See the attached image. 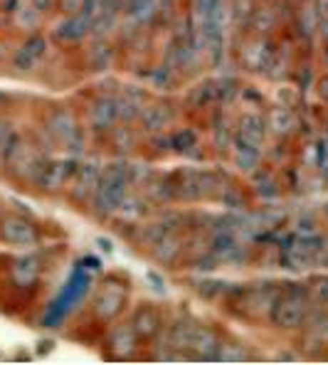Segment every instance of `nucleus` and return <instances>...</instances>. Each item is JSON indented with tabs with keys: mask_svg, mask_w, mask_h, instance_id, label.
Instances as JSON below:
<instances>
[{
	"mask_svg": "<svg viewBox=\"0 0 328 365\" xmlns=\"http://www.w3.org/2000/svg\"><path fill=\"white\" fill-rule=\"evenodd\" d=\"M89 284H91V279L87 277V272H84V267L79 264L77 269L72 272V277H69V282L64 284V289L60 292V297H57V302L52 304V309H50V314H47L45 324L50 326V324H57V321H60V319H64V316H67L69 311L74 309V306H77L79 302H82L84 297H87Z\"/></svg>",
	"mask_w": 328,
	"mask_h": 365,
	"instance_id": "2",
	"label": "nucleus"
},
{
	"mask_svg": "<svg viewBox=\"0 0 328 365\" xmlns=\"http://www.w3.org/2000/svg\"><path fill=\"white\" fill-rule=\"evenodd\" d=\"M123 185H126V180H123L121 168H111L109 173H104V178L96 182V190H94L96 210L99 212L116 210L123 197Z\"/></svg>",
	"mask_w": 328,
	"mask_h": 365,
	"instance_id": "3",
	"label": "nucleus"
},
{
	"mask_svg": "<svg viewBox=\"0 0 328 365\" xmlns=\"http://www.w3.org/2000/svg\"><path fill=\"white\" fill-rule=\"evenodd\" d=\"M193 143H195V133H193V131H188V128H185V131L173 133V138H170V146H173L178 153L188 151V148H190Z\"/></svg>",
	"mask_w": 328,
	"mask_h": 365,
	"instance_id": "15",
	"label": "nucleus"
},
{
	"mask_svg": "<svg viewBox=\"0 0 328 365\" xmlns=\"http://www.w3.org/2000/svg\"><path fill=\"white\" fill-rule=\"evenodd\" d=\"M52 126H55L57 136H62V138H69L74 133V123L67 114H57L55 119H52Z\"/></svg>",
	"mask_w": 328,
	"mask_h": 365,
	"instance_id": "16",
	"label": "nucleus"
},
{
	"mask_svg": "<svg viewBox=\"0 0 328 365\" xmlns=\"http://www.w3.org/2000/svg\"><path fill=\"white\" fill-rule=\"evenodd\" d=\"M306 306H309V292L301 287H292L284 297L274 302L272 321L279 329H299L306 319Z\"/></svg>",
	"mask_w": 328,
	"mask_h": 365,
	"instance_id": "1",
	"label": "nucleus"
},
{
	"mask_svg": "<svg viewBox=\"0 0 328 365\" xmlns=\"http://www.w3.org/2000/svg\"><path fill=\"white\" fill-rule=\"evenodd\" d=\"M82 3H84V0H62V10L67 15H72V13H77V10L82 8Z\"/></svg>",
	"mask_w": 328,
	"mask_h": 365,
	"instance_id": "19",
	"label": "nucleus"
},
{
	"mask_svg": "<svg viewBox=\"0 0 328 365\" xmlns=\"http://www.w3.org/2000/svg\"><path fill=\"white\" fill-rule=\"evenodd\" d=\"M153 10H155V0H128V13L138 20L150 18Z\"/></svg>",
	"mask_w": 328,
	"mask_h": 365,
	"instance_id": "14",
	"label": "nucleus"
},
{
	"mask_svg": "<svg viewBox=\"0 0 328 365\" xmlns=\"http://www.w3.org/2000/svg\"><path fill=\"white\" fill-rule=\"evenodd\" d=\"M160 326V319H158V311L153 309V306L143 304L136 309V314H133V321H131V329L136 331V336H153L155 331H158Z\"/></svg>",
	"mask_w": 328,
	"mask_h": 365,
	"instance_id": "6",
	"label": "nucleus"
},
{
	"mask_svg": "<svg viewBox=\"0 0 328 365\" xmlns=\"http://www.w3.org/2000/svg\"><path fill=\"white\" fill-rule=\"evenodd\" d=\"M0 237L5 240L8 245H32L37 240V232H35V225L25 217H5L0 222Z\"/></svg>",
	"mask_w": 328,
	"mask_h": 365,
	"instance_id": "4",
	"label": "nucleus"
},
{
	"mask_svg": "<svg viewBox=\"0 0 328 365\" xmlns=\"http://www.w3.org/2000/svg\"><path fill=\"white\" fill-rule=\"evenodd\" d=\"M99 245H101V250H104V252H111V245L106 242V240H99Z\"/></svg>",
	"mask_w": 328,
	"mask_h": 365,
	"instance_id": "21",
	"label": "nucleus"
},
{
	"mask_svg": "<svg viewBox=\"0 0 328 365\" xmlns=\"http://www.w3.org/2000/svg\"><path fill=\"white\" fill-rule=\"evenodd\" d=\"M265 141V121L260 116H247L242 119L240 133H237V143H245V146H260Z\"/></svg>",
	"mask_w": 328,
	"mask_h": 365,
	"instance_id": "7",
	"label": "nucleus"
},
{
	"mask_svg": "<svg viewBox=\"0 0 328 365\" xmlns=\"http://www.w3.org/2000/svg\"><path fill=\"white\" fill-rule=\"evenodd\" d=\"M123 304H126V289H119L116 284H106L96 297L94 309L101 319H111L123 309Z\"/></svg>",
	"mask_w": 328,
	"mask_h": 365,
	"instance_id": "5",
	"label": "nucleus"
},
{
	"mask_svg": "<svg viewBox=\"0 0 328 365\" xmlns=\"http://www.w3.org/2000/svg\"><path fill=\"white\" fill-rule=\"evenodd\" d=\"M10 143H13V131H10L5 123H0V163L8 158V151H10Z\"/></svg>",
	"mask_w": 328,
	"mask_h": 365,
	"instance_id": "18",
	"label": "nucleus"
},
{
	"mask_svg": "<svg viewBox=\"0 0 328 365\" xmlns=\"http://www.w3.org/2000/svg\"><path fill=\"white\" fill-rule=\"evenodd\" d=\"M42 52H45V40H42V37H32L28 45L23 47V52L18 55V62L20 64L25 62V67H30V64L35 62L37 57L42 55Z\"/></svg>",
	"mask_w": 328,
	"mask_h": 365,
	"instance_id": "11",
	"label": "nucleus"
},
{
	"mask_svg": "<svg viewBox=\"0 0 328 365\" xmlns=\"http://www.w3.org/2000/svg\"><path fill=\"white\" fill-rule=\"evenodd\" d=\"M94 165H84L82 173H79L77 180V197H84L87 192L96 190V170H91Z\"/></svg>",
	"mask_w": 328,
	"mask_h": 365,
	"instance_id": "13",
	"label": "nucleus"
},
{
	"mask_svg": "<svg viewBox=\"0 0 328 365\" xmlns=\"http://www.w3.org/2000/svg\"><path fill=\"white\" fill-rule=\"evenodd\" d=\"M321 94L328 96V79H324V82H321Z\"/></svg>",
	"mask_w": 328,
	"mask_h": 365,
	"instance_id": "20",
	"label": "nucleus"
},
{
	"mask_svg": "<svg viewBox=\"0 0 328 365\" xmlns=\"http://www.w3.org/2000/svg\"><path fill=\"white\" fill-rule=\"evenodd\" d=\"M37 272H40V267H37V259H32V257H23V259H18L13 267V277L20 287H28V284L35 282Z\"/></svg>",
	"mask_w": 328,
	"mask_h": 365,
	"instance_id": "10",
	"label": "nucleus"
},
{
	"mask_svg": "<svg viewBox=\"0 0 328 365\" xmlns=\"http://www.w3.org/2000/svg\"><path fill=\"white\" fill-rule=\"evenodd\" d=\"M133 343H136V331H133L131 326H119V329H114V334H111V346H116V348L131 351Z\"/></svg>",
	"mask_w": 328,
	"mask_h": 365,
	"instance_id": "12",
	"label": "nucleus"
},
{
	"mask_svg": "<svg viewBox=\"0 0 328 365\" xmlns=\"http://www.w3.org/2000/svg\"><path fill=\"white\" fill-rule=\"evenodd\" d=\"M215 255H220V257H230V255H235L237 252V242H235L230 235H222V237H217L215 240Z\"/></svg>",
	"mask_w": 328,
	"mask_h": 365,
	"instance_id": "17",
	"label": "nucleus"
},
{
	"mask_svg": "<svg viewBox=\"0 0 328 365\" xmlns=\"http://www.w3.org/2000/svg\"><path fill=\"white\" fill-rule=\"evenodd\" d=\"M72 173H74V163H55V165H50V168H42L40 182L47 190H57Z\"/></svg>",
	"mask_w": 328,
	"mask_h": 365,
	"instance_id": "9",
	"label": "nucleus"
},
{
	"mask_svg": "<svg viewBox=\"0 0 328 365\" xmlns=\"http://www.w3.org/2000/svg\"><path fill=\"white\" fill-rule=\"evenodd\" d=\"M116 116H119V104L111 99H99L94 106H91V123H94L99 131L109 128Z\"/></svg>",
	"mask_w": 328,
	"mask_h": 365,
	"instance_id": "8",
	"label": "nucleus"
}]
</instances>
